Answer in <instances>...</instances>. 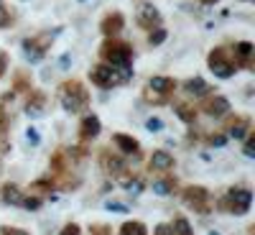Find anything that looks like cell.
I'll use <instances>...</instances> for the list:
<instances>
[{"mask_svg":"<svg viewBox=\"0 0 255 235\" xmlns=\"http://www.w3.org/2000/svg\"><path fill=\"white\" fill-rule=\"evenodd\" d=\"M56 97L69 115L87 113V108H90V92L79 79H64L56 87Z\"/></svg>","mask_w":255,"mask_h":235,"instance_id":"1","label":"cell"},{"mask_svg":"<svg viewBox=\"0 0 255 235\" xmlns=\"http://www.w3.org/2000/svg\"><path fill=\"white\" fill-rule=\"evenodd\" d=\"M100 59L105 64H110V67H118V69H128L130 72V64H133V46L128 44V41L118 38V36H108L100 44L97 49Z\"/></svg>","mask_w":255,"mask_h":235,"instance_id":"2","label":"cell"},{"mask_svg":"<svg viewBox=\"0 0 255 235\" xmlns=\"http://www.w3.org/2000/svg\"><path fill=\"white\" fill-rule=\"evenodd\" d=\"M215 207L220 212H227V215H235V218L248 215L250 207H253V192L248 187H230L225 195L217 200Z\"/></svg>","mask_w":255,"mask_h":235,"instance_id":"3","label":"cell"},{"mask_svg":"<svg viewBox=\"0 0 255 235\" xmlns=\"http://www.w3.org/2000/svg\"><path fill=\"white\" fill-rule=\"evenodd\" d=\"M176 90H179V82L174 77L156 74V77L148 79L145 90H143V100L151 102V105H166V102H171Z\"/></svg>","mask_w":255,"mask_h":235,"instance_id":"4","label":"cell"},{"mask_svg":"<svg viewBox=\"0 0 255 235\" xmlns=\"http://www.w3.org/2000/svg\"><path fill=\"white\" fill-rule=\"evenodd\" d=\"M128 77H130V72L128 69H118V67H110V64H95V67L90 69V82L95 84V87L100 90H113V87H120V84L128 82Z\"/></svg>","mask_w":255,"mask_h":235,"instance_id":"5","label":"cell"},{"mask_svg":"<svg viewBox=\"0 0 255 235\" xmlns=\"http://www.w3.org/2000/svg\"><path fill=\"white\" fill-rule=\"evenodd\" d=\"M181 202L197 212V215H212L215 212V205H212V192L202 184H189L181 189Z\"/></svg>","mask_w":255,"mask_h":235,"instance_id":"6","label":"cell"},{"mask_svg":"<svg viewBox=\"0 0 255 235\" xmlns=\"http://www.w3.org/2000/svg\"><path fill=\"white\" fill-rule=\"evenodd\" d=\"M207 67H209L212 74L220 77V79H230L232 74L238 72V69H235V64H232L230 51H227L225 46H215V49L207 54Z\"/></svg>","mask_w":255,"mask_h":235,"instance_id":"7","label":"cell"},{"mask_svg":"<svg viewBox=\"0 0 255 235\" xmlns=\"http://www.w3.org/2000/svg\"><path fill=\"white\" fill-rule=\"evenodd\" d=\"M199 113H204V115L212 118V120H222L227 113H232V102H230L225 95H220V92H209V95L202 97Z\"/></svg>","mask_w":255,"mask_h":235,"instance_id":"8","label":"cell"},{"mask_svg":"<svg viewBox=\"0 0 255 235\" xmlns=\"http://www.w3.org/2000/svg\"><path fill=\"white\" fill-rule=\"evenodd\" d=\"M250 131H253V118H250V115H245V113H227V115H225L222 133H225L227 138L243 141Z\"/></svg>","mask_w":255,"mask_h":235,"instance_id":"9","label":"cell"},{"mask_svg":"<svg viewBox=\"0 0 255 235\" xmlns=\"http://www.w3.org/2000/svg\"><path fill=\"white\" fill-rule=\"evenodd\" d=\"M97 164H100L102 172L108 177H113V179L128 169V159L120 151H113V148H100L97 151Z\"/></svg>","mask_w":255,"mask_h":235,"instance_id":"10","label":"cell"},{"mask_svg":"<svg viewBox=\"0 0 255 235\" xmlns=\"http://www.w3.org/2000/svg\"><path fill=\"white\" fill-rule=\"evenodd\" d=\"M54 44V36L51 33H36L31 38H23V51L31 61H41L46 56V51L51 49Z\"/></svg>","mask_w":255,"mask_h":235,"instance_id":"11","label":"cell"},{"mask_svg":"<svg viewBox=\"0 0 255 235\" xmlns=\"http://www.w3.org/2000/svg\"><path fill=\"white\" fill-rule=\"evenodd\" d=\"M174 166H176V159H174V154H168L166 148H156V151H151V156H148V172L151 174L174 172Z\"/></svg>","mask_w":255,"mask_h":235,"instance_id":"12","label":"cell"},{"mask_svg":"<svg viewBox=\"0 0 255 235\" xmlns=\"http://www.w3.org/2000/svg\"><path fill=\"white\" fill-rule=\"evenodd\" d=\"M135 23L145 31L161 26V10L153 3H145L143 0V3H138V8H135Z\"/></svg>","mask_w":255,"mask_h":235,"instance_id":"13","label":"cell"},{"mask_svg":"<svg viewBox=\"0 0 255 235\" xmlns=\"http://www.w3.org/2000/svg\"><path fill=\"white\" fill-rule=\"evenodd\" d=\"M113 146H115V151H120L125 159H140L143 156L140 141L128 136V133H113Z\"/></svg>","mask_w":255,"mask_h":235,"instance_id":"14","label":"cell"},{"mask_svg":"<svg viewBox=\"0 0 255 235\" xmlns=\"http://www.w3.org/2000/svg\"><path fill=\"white\" fill-rule=\"evenodd\" d=\"M77 133H79V141H82V143H90V141H95V138L102 133V120H100L95 113L82 115V120H79V128H77Z\"/></svg>","mask_w":255,"mask_h":235,"instance_id":"15","label":"cell"},{"mask_svg":"<svg viewBox=\"0 0 255 235\" xmlns=\"http://www.w3.org/2000/svg\"><path fill=\"white\" fill-rule=\"evenodd\" d=\"M230 56H232V64H235V69H253L255 46L250 44V41H238Z\"/></svg>","mask_w":255,"mask_h":235,"instance_id":"16","label":"cell"},{"mask_svg":"<svg viewBox=\"0 0 255 235\" xmlns=\"http://www.w3.org/2000/svg\"><path fill=\"white\" fill-rule=\"evenodd\" d=\"M125 28V15L120 10H110V13H105L102 20H100V31L102 36L108 38V36H120V31Z\"/></svg>","mask_w":255,"mask_h":235,"instance_id":"17","label":"cell"},{"mask_svg":"<svg viewBox=\"0 0 255 235\" xmlns=\"http://www.w3.org/2000/svg\"><path fill=\"white\" fill-rule=\"evenodd\" d=\"M151 189H153V195L156 197H171L176 195V189H179V179L174 174H156V179L151 182Z\"/></svg>","mask_w":255,"mask_h":235,"instance_id":"18","label":"cell"},{"mask_svg":"<svg viewBox=\"0 0 255 235\" xmlns=\"http://www.w3.org/2000/svg\"><path fill=\"white\" fill-rule=\"evenodd\" d=\"M46 102H49V97H46L44 90H28L26 92V113L31 118L44 115L46 113Z\"/></svg>","mask_w":255,"mask_h":235,"instance_id":"19","label":"cell"},{"mask_svg":"<svg viewBox=\"0 0 255 235\" xmlns=\"http://www.w3.org/2000/svg\"><path fill=\"white\" fill-rule=\"evenodd\" d=\"M20 200H23V189H20L15 182L0 184V202H5L10 207H20Z\"/></svg>","mask_w":255,"mask_h":235,"instance_id":"20","label":"cell"},{"mask_svg":"<svg viewBox=\"0 0 255 235\" xmlns=\"http://www.w3.org/2000/svg\"><path fill=\"white\" fill-rule=\"evenodd\" d=\"M174 113H176V118H179L181 123H186V125H194L197 118H199V108H197L194 102H189V100L174 102Z\"/></svg>","mask_w":255,"mask_h":235,"instance_id":"21","label":"cell"},{"mask_svg":"<svg viewBox=\"0 0 255 235\" xmlns=\"http://www.w3.org/2000/svg\"><path fill=\"white\" fill-rule=\"evenodd\" d=\"M179 87L189 95V97H204V95H209L212 92V87L202 79V77H189V79H184Z\"/></svg>","mask_w":255,"mask_h":235,"instance_id":"22","label":"cell"},{"mask_svg":"<svg viewBox=\"0 0 255 235\" xmlns=\"http://www.w3.org/2000/svg\"><path fill=\"white\" fill-rule=\"evenodd\" d=\"M56 189V179L49 174V177H41V179H33L31 184H28V195H36V197H41V200H44V197H49L51 195V192Z\"/></svg>","mask_w":255,"mask_h":235,"instance_id":"23","label":"cell"},{"mask_svg":"<svg viewBox=\"0 0 255 235\" xmlns=\"http://www.w3.org/2000/svg\"><path fill=\"white\" fill-rule=\"evenodd\" d=\"M118 235H148V225L143 220H125L118 228Z\"/></svg>","mask_w":255,"mask_h":235,"instance_id":"24","label":"cell"},{"mask_svg":"<svg viewBox=\"0 0 255 235\" xmlns=\"http://www.w3.org/2000/svg\"><path fill=\"white\" fill-rule=\"evenodd\" d=\"M168 225H171V233H174V235H194V228H191V223H189L184 215H176Z\"/></svg>","mask_w":255,"mask_h":235,"instance_id":"25","label":"cell"},{"mask_svg":"<svg viewBox=\"0 0 255 235\" xmlns=\"http://www.w3.org/2000/svg\"><path fill=\"white\" fill-rule=\"evenodd\" d=\"M227 141H230V138H227L222 131H209V133H204V143L212 146V148H222Z\"/></svg>","mask_w":255,"mask_h":235,"instance_id":"26","label":"cell"},{"mask_svg":"<svg viewBox=\"0 0 255 235\" xmlns=\"http://www.w3.org/2000/svg\"><path fill=\"white\" fill-rule=\"evenodd\" d=\"M166 28L163 26H156V28H151V31H148V44H151V46H158V44H163V41H166Z\"/></svg>","mask_w":255,"mask_h":235,"instance_id":"27","label":"cell"},{"mask_svg":"<svg viewBox=\"0 0 255 235\" xmlns=\"http://www.w3.org/2000/svg\"><path fill=\"white\" fill-rule=\"evenodd\" d=\"M41 205H44V200H41V197L23 192V200H20V207H23V210H38Z\"/></svg>","mask_w":255,"mask_h":235,"instance_id":"28","label":"cell"},{"mask_svg":"<svg viewBox=\"0 0 255 235\" xmlns=\"http://www.w3.org/2000/svg\"><path fill=\"white\" fill-rule=\"evenodd\" d=\"M243 154H245L248 159H253V156H255V133H253V131L243 138Z\"/></svg>","mask_w":255,"mask_h":235,"instance_id":"29","label":"cell"},{"mask_svg":"<svg viewBox=\"0 0 255 235\" xmlns=\"http://www.w3.org/2000/svg\"><path fill=\"white\" fill-rule=\"evenodd\" d=\"M90 235H113V228L108 223H92L90 225Z\"/></svg>","mask_w":255,"mask_h":235,"instance_id":"30","label":"cell"},{"mask_svg":"<svg viewBox=\"0 0 255 235\" xmlns=\"http://www.w3.org/2000/svg\"><path fill=\"white\" fill-rule=\"evenodd\" d=\"M13 23V13H10V8H5L3 3H0V28H8Z\"/></svg>","mask_w":255,"mask_h":235,"instance_id":"31","label":"cell"},{"mask_svg":"<svg viewBox=\"0 0 255 235\" xmlns=\"http://www.w3.org/2000/svg\"><path fill=\"white\" fill-rule=\"evenodd\" d=\"M59 235H82V225L79 223H67L59 230Z\"/></svg>","mask_w":255,"mask_h":235,"instance_id":"32","label":"cell"},{"mask_svg":"<svg viewBox=\"0 0 255 235\" xmlns=\"http://www.w3.org/2000/svg\"><path fill=\"white\" fill-rule=\"evenodd\" d=\"M0 235H31L23 228H13V225H0Z\"/></svg>","mask_w":255,"mask_h":235,"instance_id":"33","label":"cell"},{"mask_svg":"<svg viewBox=\"0 0 255 235\" xmlns=\"http://www.w3.org/2000/svg\"><path fill=\"white\" fill-rule=\"evenodd\" d=\"M8 64H10V61H8V54H5L3 49H0V79L5 77V72H8Z\"/></svg>","mask_w":255,"mask_h":235,"instance_id":"34","label":"cell"},{"mask_svg":"<svg viewBox=\"0 0 255 235\" xmlns=\"http://www.w3.org/2000/svg\"><path fill=\"white\" fill-rule=\"evenodd\" d=\"M153 235H174V233H171V225H168V223H158Z\"/></svg>","mask_w":255,"mask_h":235,"instance_id":"35","label":"cell"},{"mask_svg":"<svg viewBox=\"0 0 255 235\" xmlns=\"http://www.w3.org/2000/svg\"><path fill=\"white\" fill-rule=\"evenodd\" d=\"M145 128H148V131H161L163 123H161L158 118H148V120H145Z\"/></svg>","mask_w":255,"mask_h":235,"instance_id":"36","label":"cell"},{"mask_svg":"<svg viewBox=\"0 0 255 235\" xmlns=\"http://www.w3.org/2000/svg\"><path fill=\"white\" fill-rule=\"evenodd\" d=\"M28 141H31V143H38V131H33V128H28Z\"/></svg>","mask_w":255,"mask_h":235,"instance_id":"37","label":"cell"},{"mask_svg":"<svg viewBox=\"0 0 255 235\" xmlns=\"http://www.w3.org/2000/svg\"><path fill=\"white\" fill-rule=\"evenodd\" d=\"M199 3H202V5H217L220 0H199Z\"/></svg>","mask_w":255,"mask_h":235,"instance_id":"38","label":"cell"},{"mask_svg":"<svg viewBox=\"0 0 255 235\" xmlns=\"http://www.w3.org/2000/svg\"><path fill=\"white\" fill-rule=\"evenodd\" d=\"M243 3H250V0H243Z\"/></svg>","mask_w":255,"mask_h":235,"instance_id":"39","label":"cell"}]
</instances>
